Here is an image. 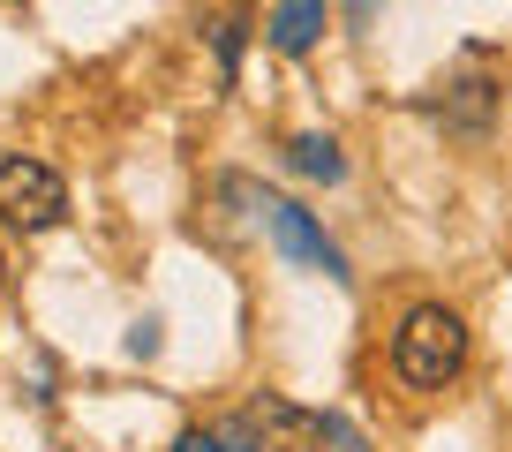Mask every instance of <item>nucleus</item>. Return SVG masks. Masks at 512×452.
Listing matches in <instances>:
<instances>
[{
	"label": "nucleus",
	"mask_w": 512,
	"mask_h": 452,
	"mask_svg": "<svg viewBox=\"0 0 512 452\" xmlns=\"http://www.w3.org/2000/svg\"><path fill=\"white\" fill-rule=\"evenodd\" d=\"M467 370V324L445 302H415L392 332V377L415 392H445Z\"/></svg>",
	"instance_id": "obj_1"
},
{
	"label": "nucleus",
	"mask_w": 512,
	"mask_h": 452,
	"mask_svg": "<svg viewBox=\"0 0 512 452\" xmlns=\"http://www.w3.org/2000/svg\"><path fill=\"white\" fill-rule=\"evenodd\" d=\"M226 189H241V196L256 204V219H264V234L279 242V257L309 264V272H324V279H347V257H339V242L324 234L317 219H309L302 204H287V196H264V189H249V181H226Z\"/></svg>",
	"instance_id": "obj_2"
},
{
	"label": "nucleus",
	"mask_w": 512,
	"mask_h": 452,
	"mask_svg": "<svg viewBox=\"0 0 512 452\" xmlns=\"http://www.w3.org/2000/svg\"><path fill=\"white\" fill-rule=\"evenodd\" d=\"M61 211H68V181L53 174L46 159H23V151L0 159V219L8 226L46 234V226H61Z\"/></svg>",
	"instance_id": "obj_3"
},
{
	"label": "nucleus",
	"mask_w": 512,
	"mask_h": 452,
	"mask_svg": "<svg viewBox=\"0 0 512 452\" xmlns=\"http://www.w3.org/2000/svg\"><path fill=\"white\" fill-rule=\"evenodd\" d=\"M437 113H445L452 136H490L497 113H505V76H497L482 53H467L460 68L445 76V98H437Z\"/></svg>",
	"instance_id": "obj_4"
},
{
	"label": "nucleus",
	"mask_w": 512,
	"mask_h": 452,
	"mask_svg": "<svg viewBox=\"0 0 512 452\" xmlns=\"http://www.w3.org/2000/svg\"><path fill=\"white\" fill-rule=\"evenodd\" d=\"M249 430L264 452H324V437H332V422L309 415V407L279 400V392H256L249 400Z\"/></svg>",
	"instance_id": "obj_5"
},
{
	"label": "nucleus",
	"mask_w": 512,
	"mask_h": 452,
	"mask_svg": "<svg viewBox=\"0 0 512 452\" xmlns=\"http://www.w3.org/2000/svg\"><path fill=\"white\" fill-rule=\"evenodd\" d=\"M324 16H332L324 0H279L264 31H272V46H279V53H294V61H302V53H317V38H324Z\"/></svg>",
	"instance_id": "obj_6"
},
{
	"label": "nucleus",
	"mask_w": 512,
	"mask_h": 452,
	"mask_svg": "<svg viewBox=\"0 0 512 452\" xmlns=\"http://www.w3.org/2000/svg\"><path fill=\"white\" fill-rule=\"evenodd\" d=\"M174 452H264V445H256L249 415H234V422H211V430H181Z\"/></svg>",
	"instance_id": "obj_7"
},
{
	"label": "nucleus",
	"mask_w": 512,
	"mask_h": 452,
	"mask_svg": "<svg viewBox=\"0 0 512 452\" xmlns=\"http://www.w3.org/2000/svg\"><path fill=\"white\" fill-rule=\"evenodd\" d=\"M287 159H294V174H302V181H339V174H347L339 144H332V136H317V129H309V136H294V144H287Z\"/></svg>",
	"instance_id": "obj_8"
},
{
	"label": "nucleus",
	"mask_w": 512,
	"mask_h": 452,
	"mask_svg": "<svg viewBox=\"0 0 512 452\" xmlns=\"http://www.w3.org/2000/svg\"><path fill=\"white\" fill-rule=\"evenodd\" d=\"M241 31H249V23H241V16H226V23H219V76H234V53H241Z\"/></svg>",
	"instance_id": "obj_9"
},
{
	"label": "nucleus",
	"mask_w": 512,
	"mask_h": 452,
	"mask_svg": "<svg viewBox=\"0 0 512 452\" xmlns=\"http://www.w3.org/2000/svg\"><path fill=\"white\" fill-rule=\"evenodd\" d=\"M151 347H159V324L144 317V324H136V332H128V355H151Z\"/></svg>",
	"instance_id": "obj_10"
},
{
	"label": "nucleus",
	"mask_w": 512,
	"mask_h": 452,
	"mask_svg": "<svg viewBox=\"0 0 512 452\" xmlns=\"http://www.w3.org/2000/svg\"><path fill=\"white\" fill-rule=\"evenodd\" d=\"M347 16H354V23H369V16H377V0H347Z\"/></svg>",
	"instance_id": "obj_11"
},
{
	"label": "nucleus",
	"mask_w": 512,
	"mask_h": 452,
	"mask_svg": "<svg viewBox=\"0 0 512 452\" xmlns=\"http://www.w3.org/2000/svg\"><path fill=\"white\" fill-rule=\"evenodd\" d=\"M0 294H8V257H0Z\"/></svg>",
	"instance_id": "obj_12"
}]
</instances>
